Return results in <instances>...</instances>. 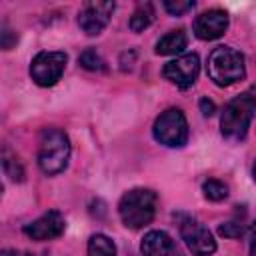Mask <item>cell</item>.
I'll list each match as a JSON object with an SVG mask.
<instances>
[{"label": "cell", "mask_w": 256, "mask_h": 256, "mask_svg": "<svg viewBox=\"0 0 256 256\" xmlns=\"http://www.w3.org/2000/svg\"><path fill=\"white\" fill-rule=\"evenodd\" d=\"M254 114H256V84H252L248 90H244L224 106L220 118L222 136L230 142L244 140Z\"/></svg>", "instance_id": "1"}, {"label": "cell", "mask_w": 256, "mask_h": 256, "mask_svg": "<svg viewBox=\"0 0 256 256\" xmlns=\"http://www.w3.org/2000/svg\"><path fill=\"white\" fill-rule=\"evenodd\" d=\"M158 206V196L150 188H132L128 190L118 204V214L120 220L126 228L138 230L148 226L154 220Z\"/></svg>", "instance_id": "2"}, {"label": "cell", "mask_w": 256, "mask_h": 256, "mask_svg": "<svg viewBox=\"0 0 256 256\" xmlns=\"http://www.w3.org/2000/svg\"><path fill=\"white\" fill-rule=\"evenodd\" d=\"M208 76L216 86H232L246 76L244 56L230 46H216L208 56Z\"/></svg>", "instance_id": "3"}, {"label": "cell", "mask_w": 256, "mask_h": 256, "mask_svg": "<svg viewBox=\"0 0 256 256\" xmlns=\"http://www.w3.org/2000/svg\"><path fill=\"white\" fill-rule=\"evenodd\" d=\"M70 158V140L58 128H48L40 136L38 148V166L44 174L54 176L60 174L68 166Z\"/></svg>", "instance_id": "4"}, {"label": "cell", "mask_w": 256, "mask_h": 256, "mask_svg": "<svg viewBox=\"0 0 256 256\" xmlns=\"http://www.w3.org/2000/svg\"><path fill=\"white\" fill-rule=\"evenodd\" d=\"M154 138L168 148H180L188 140V122L180 108H168L164 110L152 128Z\"/></svg>", "instance_id": "5"}, {"label": "cell", "mask_w": 256, "mask_h": 256, "mask_svg": "<svg viewBox=\"0 0 256 256\" xmlns=\"http://www.w3.org/2000/svg\"><path fill=\"white\" fill-rule=\"evenodd\" d=\"M68 56L60 50H52V52H38L32 62H30V76L38 86H54L66 68Z\"/></svg>", "instance_id": "6"}, {"label": "cell", "mask_w": 256, "mask_h": 256, "mask_svg": "<svg viewBox=\"0 0 256 256\" xmlns=\"http://www.w3.org/2000/svg\"><path fill=\"white\" fill-rule=\"evenodd\" d=\"M180 236L194 256H210L216 252V240L212 232L198 220L184 216L180 218Z\"/></svg>", "instance_id": "7"}, {"label": "cell", "mask_w": 256, "mask_h": 256, "mask_svg": "<svg viewBox=\"0 0 256 256\" xmlns=\"http://www.w3.org/2000/svg\"><path fill=\"white\" fill-rule=\"evenodd\" d=\"M198 74H200V58L194 52L182 54V56L166 62L162 68V76L182 90L190 88L196 82Z\"/></svg>", "instance_id": "8"}, {"label": "cell", "mask_w": 256, "mask_h": 256, "mask_svg": "<svg viewBox=\"0 0 256 256\" xmlns=\"http://www.w3.org/2000/svg\"><path fill=\"white\" fill-rule=\"evenodd\" d=\"M114 12V2H86L78 12V26L88 36L100 34Z\"/></svg>", "instance_id": "9"}, {"label": "cell", "mask_w": 256, "mask_h": 256, "mask_svg": "<svg viewBox=\"0 0 256 256\" xmlns=\"http://www.w3.org/2000/svg\"><path fill=\"white\" fill-rule=\"evenodd\" d=\"M66 228L64 216L58 210H48L44 212L40 218H36L34 222L24 226V234L36 242H44V240H52L58 238Z\"/></svg>", "instance_id": "10"}, {"label": "cell", "mask_w": 256, "mask_h": 256, "mask_svg": "<svg viewBox=\"0 0 256 256\" xmlns=\"http://www.w3.org/2000/svg\"><path fill=\"white\" fill-rule=\"evenodd\" d=\"M228 28V14L220 8L206 10L194 20V34L200 40H216Z\"/></svg>", "instance_id": "11"}, {"label": "cell", "mask_w": 256, "mask_h": 256, "mask_svg": "<svg viewBox=\"0 0 256 256\" xmlns=\"http://www.w3.org/2000/svg\"><path fill=\"white\" fill-rule=\"evenodd\" d=\"M140 252L144 256H178L174 240L164 230H150L142 238Z\"/></svg>", "instance_id": "12"}, {"label": "cell", "mask_w": 256, "mask_h": 256, "mask_svg": "<svg viewBox=\"0 0 256 256\" xmlns=\"http://www.w3.org/2000/svg\"><path fill=\"white\" fill-rule=\"evenodd\" d=\"M186 46H188V34L182 28L180 30H170L168 34H164L156 42V54H160V56L180 54V52H184Z\"/></svg>", "instance_id": "13"}, {"label": "cell", "mask_w": 256, "mask_h": 256, "mask_svg": "<svg viewBox=\"0 0 256 256\" xmlns=\"http://www.w3.org/2000/svg\"><path fill=\"white\" fill-rule=\"evenodd\" d=\"M218 232L226 238H240L246 232V208L244 206H236V212L230 220H226L224 224H220Z\"/></svg>", "instance_id": "14"}, {"label": "cell", "mask_w": 256, "mask_h": 256, "mask_svg": "<svg viewBox=\"0 0 256 256\" xmlns=\"http://www.w3.org/2000/svg\"><path fill=\"white\" fill-rule=\"evenodd\" d=\"M152 20H154V6L150 2H140L134 8L128 24H130L132 32H142V30H146L152 24Z\"/></svg>", "instance_id": "15"}, {"label": "cell", "mask_w": 256, "mask_h": 256, "mask_svg": "<svg viewBox=\"0 0 256 256\" xmlns=\"http://www.w3.org/2000/svg\"><path fill=\"white\" fill-rule=\"evenodd\" d=\"M88 256H116V246L106 234H94L88 240Z\"/></svg>", "instance_id": "16"}, {"label": "cell", "mask_w": 256, "mask_h": 256, "mask_svg": "<svg viewBox=\"0 0 256 256\" xmlns=\"http://www.w3.org/2000/svg\"><path fill=\"white\" fill-rule=\"evenodd\" d=\"M202 192H204V196H206L208 200L220 202V200H224V198L228 196V186H226L224 182L212 178V180H206V182L202 184Z\"/></svg>", "instance_id": "17"}, {"label": "cell", "mask_w": 256, "mask_h": 256, "mask_svg": "<svg viewBox=\"0 0 256 256\" xmlns=\"http://www.w3.org/2000/svg\"><path fill=\"white\" fill-rule=\"evenodd\" d=\"M78 64L90 72H98V70H104V60L100 58V54L92 48L84 50L80 56H78Z\"/></svg>", "instance_id": "18"}, {"label": "cell", "mask_w": 256, "mask_h": 256, "mask_svg": "<svg viewBox=\"0 0 256 256\" xmlns=\"http://www.w3.org/2000/svg\"><path fill=\"white\" fill-rule=\"evenodd\" d=\"M164 8L172 16H182L184 12H188V10L194 8V0H166L164 2Z\"/></svg>", "instance_id": "19"}, {"label": "cell", "mask_w": 256, "mask_h": 256, "mask_svg": "<svg viewBox=\"0 0 256 256\" xmlns=\"http://www.w3.org/2000/svg\"><path fill=\"white\" fill-rule=\"evenodd\" d=\"M16 40H18V36L12 34V30H10L8 26H4V28H2V48H4V50H10Z\"/></svg>", "instance_id": "20"}, {"label": "cell", "mask_w": 256, "mask_h": 256, "mask_svg": "<svg viewBox=\"0 0 256 256\" xmlns=\"http://www.w3.org/2000/svg\"><path fill=\"white\" fill-rule=\"evenodd\" d=\"M200 112H202L204 116H212V114L216 112L214 102H212V100H208V98H200Z\"/></svg>", "instance_id": "21"}, {"label": "cell", "mask_w": 256, "mask_h": 256, "mask_svg": "<svg viewBox=\"0 0 256 256\" xmlns=\"http://www.w3.org/2000/svg\"><path fill=\"white\" fill-rule=\"evenodd\" d=\"M250 256H256V222L252 224L250 230Z\"/></svg>", "instance_id": "22"}, {"label": "cell", "mask_w": 256, "mask_h": 256, "mask_svg": "<svg viewBox=\"0 0 256 256\" xmlns=\"http://www.w3.org/2000/svg\"><path fill=\"white\" fill-rule=\"evenodd\" d=\"M0 256H20V252H16V250H2Z\"/></svg>", "instance_id": "23"}, {"label": "cell", "mask_w": 256, "mask_h": 256, "mask_svg": "<svg viewBox=\"0 0 256 256\" xmlns=\"http://www.w3.org/2000/svg\"><path fill=\"white\" fill-rule=\"evenodd\" d=\"M252 174H254V180H256V164H254V170H252Z\"/></svg>", "instance_id": "24"}, {"label": "cell", "mask_w": 256, "mask_h": 256, "mask_svg": "<svg viewBox=\"0 0 256 256\" xmlns=\"http://www.w3.org/2000/svg\"><path fill=\"white\" fill-rule=\"evenodd\" d=\"M20 256H32V254H28V252H24V254H20Z\"/></svg>", "instance_id": "25"}]
</instances>
